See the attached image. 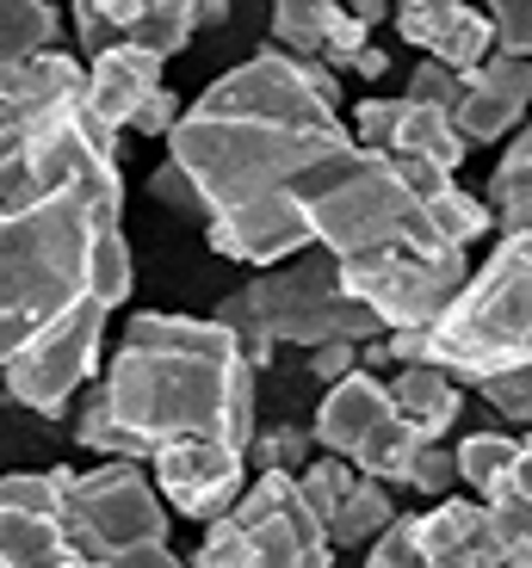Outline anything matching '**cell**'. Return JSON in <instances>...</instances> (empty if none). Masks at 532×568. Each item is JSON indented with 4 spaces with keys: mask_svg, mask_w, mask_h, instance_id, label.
Listing matches in <instances>:
<instances>
[{
    "mask_svg": "<svg viewBox=\"0 0 532 568\" xmlns=\"http://www.w3.org/2000/svg\"><path fill=\"white\" fill-rule=\"evenodd\" d=\"M390 526H397L390 488L353 476V488L341 495V507H334V519H329V544H334V550H372V544L384 538Z\"/></svg>",
    "mask_w": 532,
    "mask_h": 568,
    "instance_id": "obj_21",
    "label": "cell"
},
{
    "mask_svg": "<svg viewBox=\"0 0 532 568\" xmlns=\"http://www.w3.org/2000/svg\"><path fill=\"white\" fill-rule=\"evenodd\" d=\"M87 297H130L124 173L0 211V371Z\"/></svg>",
    "mask_w": 532,
    "mask_h": 568,
    "instance_id": "obj_3",
    "label": "cell"
},
{
    "mask_svg": "<svg viewBox=\"0 0 532 568\" xmlns=\"http://www.w3.org/2000/svg\"><path fill=\"white\" fill-rule=\"evenodd\" d=\"M180 112H187V105L173 100V87H161L155 100H149L143 112H137V124H130V130H137V136H173V124H180Z\"/></svg>",
    "mask_w": 532,
    "mask_h": 568,
    "instance_id": "obj_35",
    "label": "cell"
},
{
    "mask_svg": "<svg viewBox=\"0 0 532 568\" xmlns=\"http://www.w3.org/2000/svg\"><path fill=\"white\" fill-rule=\"evenodd\" d=\"M118 568H192V562H180V556H173L168 544H155V550H137V556H124Z\"/></svg>",
    "mask_w": 532,
    "mask_h": 568,
    "instance_id": "obj_38",
    "label": "cell"
},
{
    "mask_svg": "<svg viewBox=\"0 0 532 568\" xmlns=\"http://www.w3.org/2000/svg\"><path fill=\"white\" fill-rule=\"evenodd\" d=\"M118 7V38L149 57H180L199 26H223V7H192V0H112Z\"/></svg>",
    "mask_w": 532,
    "mask_h": 568,
    "instance_id": "obj_19",
    "label": "cell"
},
{
    "mask_svg": "<svg viewBox=\"0 0 532 568\" xmlns=\"http://www.w3.org/2000/svg\"><path fill=\"white\" fill-rule=\"evenodd\" d=\"M384 389H390V408L403 414L409 433H415L421 445H440L464 414L459 384H452L446 371H433V365H403L397 377H384Z\"/></svg>",
    "mask_w": 532,
    "mask_h": 568,
    "instance_id": "obj_20",
    "label": "cell"
},
{
    "mask_svg": "<svg viewBox=\"0 0 532 568\" xmlns=\"http://www.w3.org/2000/svg\"><path fill=\"white\" fill-rule=\"evenodd\" d=\"M317 445L329 457H341L353 476H365V483H403L415 476V457H421V439L409 433V420L397 408H390V389L378 371H353V377H341V384L322 396L317 408Z\"/></svg>",
    "mask_w": 532,
    "mask_h": 568,
    "instance_id": "obj_7",
    "label": "cell"
},
{
    "mask_svg": "<svg viewBox=\"0 0 532 568\" xmlns=\"http://www.w3.org/2000/svg\"><path fill=\"white\" fill-rule=\"evenodd\" d=\"M62 531L81 562L118 568L124 556L168 544V507L143 464H100L87 476H69L62 488Z\"/></svg>",
    "mask_w": 532,
    "mask_h": 568,
    "instance_id": "obj_6",
    "label": "cell"
},
{
    "mask_svg": "<svg viewBox=\"0 0 532 568\" xmlns=\"http://www.w3.org/2000/svg\"><path fill=\"white\" fill-rule=\"evenodd\" d=\"M483 13H490L495 57L532 62V0H495V7H483Z\"/></svg>",
    "mask_w": 532,
    "mask_h": 568,
    "instance_id": "obj_28",
    "label": "cell"
},
{
    "mask_svg": "<svg viewBox=\"0 0 532 568\" xmlns=\"http://www.w3.org/2000/svg\"><path fill=\"white\" fill-rule=\"evenodd\" d=\"M254 365L242 341L217 315H130L118 353L100 377L112 420L149 457L180 439H217L248 452L254 445Z\"/></svg>",
    "mask_w": 532,
    "mask_h": 568,
    "instance_id": "obj_2",
    "label": "cell"
},
{
    "mask_svg": "<svg viewBox=\"0 0 532 568\" xmlns=\"http://www.w3.org/2000/svg\"><path fill=\"white\" fill-rule=\"evenodd\" d=\"M353 488V469L341 464V457H317V464L298 476V495H303V507L317 513L322 526L334 519V507H341V495Z\"/></svg>",
    "mask_w": 532,
    "mask_h": 568,
    "instance_id": "obj_27",
    "label": "cell"
},
{
    "mask_svg": "<svg viewBox=\"0 0 532 568\" xmlns=\"http://www.w3.org/2000/svg\"><path fill=\"white\" fill-rule=\"evenodd\" d=\"M495 500H532V433L520 439V457H514V469H508V483H502V495ZM490 500V507H495Z\"/></svg>",
    "mask_w": 532,
    "mask_h": 568,
    "instance_id": "obj_37",
    "label": "cell"
},
{
    "mask_svg": "<svg viewBox=\"0 0 532 568\" xmlns=\"http://www.w3.org/2000/svg\"><path fill=\"white\" fill-rule=\"evenodd\" d=\"M74 469H19L0 476V568H62L74 562L62 531V488Z\"/></svg>",
    "mask_w": 532,
    "mask_h": 568,
    "instance_id": "obj_13",
    "label": "cell"
},
{
    "mask_svg": "<svg viewBox=\"0 0 532 568\" xmlns=\"http://www.w3.org/2000/svg\"><path fill=\"white\" fill-rule=\"evenodd\" d=\"M459 87H464V74L440 69V62H415V74H409V87H403V100L433 105V112L452 118V105H459Z\"/></svg>",
    "mask_w": 532,
    "mask_h": 568,
    "instance_id": "obj_31",
    "label": "cell"
},
{
    "mask_svg": "<svg viewBox=\"0 0 532 568\" xmlns=\"http://www.w3.org/2000/svg\"><path fill=\"white\" fill-rule=\"evenodd\" d=\"M483 389V402H490L502 420H520V426H532V365H520V371H502V377H490V384H476Z\"/></svg>",
    "mask_w": 532,
    "mask_h": 568,
    "instance_id": "obj_30",
    "label": "cell"
},
{
    "mask_svg": "<svg viewBox=\"0 0 532 568\" xmlns=\"http://www.w3.org/2000/svg\"><path fill=\"white\" fill-rule=\"evenodd\" d=\"M365 568H428V562H421V550H415V513H409V519L397 513V526L365 550Z\"/></svg>",
    "mask_w": 532,
    "mask_h": 568,
    "instance_id": "obj_33",
    "label": "cell"
},
{
    "mask_svg": "<svg viewBox=\"0 0 532 568\" xmlns=\"http://www.w3.org/2000/svg\"><path fill=\"white\" fill-rule=\"evenodd\" d=\"M161 87H168V62L124 43V50H112V57L87 62V112L118 136V130L137 124V112L155 100Z\"/></svg>",
    "mask_w": 532,
    "mask_h": 568,
    "instance_id": "obj_18",
    "label": "cell"
},
{
    "mask_svg": "<svg viewBox=\"0 0 532 568\" xmlns=\"http://www.w3.org/2000/svg\"><path fill=\"white\" fill-rule=\"evenodd\" d=\"M57 38H62L57 7H43V0H0V69L57 50Z\"/></svg>",
    "mask_w": 532,
    "mask_h": 568,
    "instance_id": "obj_23",
    "label": "cell"
},
{
    "mask_svg": "<svg viewBox=\"0 0 532 568\" xmlns=\"http://www.w3.org/2000/svg\"><path fill=\"white\" fill-rule=\"evenodd\" d=\"M520 136H526V142H532V124H526V130H520Z\"/></svg>",
    "mask_w": 532,
    "mask_h": 568,
    "instance_id": "obj_40",
    "label": "cell"
},
{
    "mask_svg": "<svg viewBox=\"0 0 532 568\" xmlns=\"http://www.w3.org/2000/svg\"><path fill=\"white\" fill-rule=\"evenodd\" d=\"M384 358H397V371L433 365L452 384H490L532 365V235H502L428 334H384Z\"/></svg>",
    "mask_w": 532,
    "mask_h": 568,
    "instance_id": "obj_4",
    "label": "cell"
},
{
    "mask_svg": "<svg viewBox=\"0 0 532 568\" xmlns=\"http://www.w3.org/2000/svg\"><path fill=\"white\" fill-rule=\"evenodd\" d=\"M452 457H459V483L490 507V500L502 495L514 457H520V439H514V433H464V445Z\"/></svg>",
    "mask_w": 532,
    "mask_h": 568,
    "instance_id": "obj_24",
    "label": "cell"
},
{
    "mask_svg": "<svg viewBox=\"0 0 532 568\" xmlns=\"http://www.w3.org/2000/svg\"><path fill=\"white\" fill-rule=\"evenodd\" d=\"M149 483H155L161 507H173L180 519L217 526L223 513H235V500L248 495V452L217 439H180L161 445L149 457Z\"/></svg>",
    "mask_w": 532,
    "mask_h": 568,
    "instance_id": "obj_12",
    "label": "cell"
},
{
    "mask_svg": "<svg viewBox=\"0 0 532 568\" xmlns=\"http://www.w3.org/2000/svg\"><path fill=\"white\" fill-rule=\"evenodd\" d=\"M248 464H254V476H303V469L317 464V433H303V426H273V433H254Z\"/></svg>",
    "mask_w": 532,
    "mask_h": 568,
    "instance_id": "obj_26",
    "label": "cell"
},
{
    "mask_svg": "<svg viewBox=\"0 0 532 568\" xmlns=\"http://www.w3.org/2000/svg\"><path fill=\"white\" fill-rule=\"evenodd\" d=\"M112 310L118 303L87 297L81 310H69L50 334H38L13 365L0 371L7 402H19V408H31V414H69V402L81 396V389L93 384V371H100Z\"/></svg>",
    "mask_w": 532,
    "mask_h": 568,
    "instance_id": "obj_9",
    "label": "cell"
},
{
    "mask_svg": "<svg viewBox=\"0 0 532 568\" xmlns=\"http://www.w3.org/2000/svg\"><path fill=\"white\" fill-rule=\"evenodd\" d=\"M341 291L372 315L384 334H428L471 284V254L446 260H415V254H378V260H347Z\"/></svg>",
    "mask_w": 532,
    "mask_h": 568,
    "instance_id": "obj_8",
    "label": "cell"
},
{
    "mask_svg": "<svg viewBox=\"0 0 532 568\" xmlns=\"http://www.w3.org/2000/svg\"><path fill=\"white\" fill-rule=\"evenodd\" d=\"M397 31L421 50V62H440L452 74H471L495 57L490 38V13L483 7H464V0H409L397 7Z\"/></svg>",
    "mask_w": 532,
    "mask_h": 568,
    "instance_id": "obj_15",
    "label": "cell"
},
{
    "mask_svg": "<svg viewBox=\"0 0 532 568\" xmlns=\"http://www.w3.org/2000/svg\"><path fill=\"white\" fill-rule=\"evenodd\" d=\"M347 149L341 74L279 50H254L217 74L168 136L192 216H204V242L254 272L317 247L298 211Z\"/></svg>",
    "mask_w": 532,
    "mask_h": 568,
    "instance_id": "obj_1",
    "label": "cell"
},
{
    "mask_svg": "<svg viewBox=\"0 0 532 568\" xmlns=\"http://www.w3.org/2000/svg\"><path fill=\"white\" fill-rule=\"evenodd\" d=\"M230 519L248 544V568H329L334 562L329 526L303 507L298 476H254Z\"/></svg>",
    "mask_w": 532,
    "mask_h": 568,
    "instance_id": "obj_10",
    "label": "cell"
},
{
    "mask_svg": "<svg viewBox=\"0 0 532 568\" xmlns=\"http://www.w3.org/2000/svg\"><path fill=\"white\" fill-rule=\"evenodd\" d=\"M353 142L365 149H390V155H409V161H428L440 173H459V161L471 155V142L459 136L446 112H433V105H415V100H360L353 118H347Z\"/></svg>",
    "mask_w": 532,
    "mask_h": 568,
    "instance_id": "obj_14",
    "label": "cell"
},
{
    "mask_svg": "<svg viewBox=\"0 0 532 568\" xmlns=\"http://www.w3.org/2000/svg\"><path fill=\"white\" fill-rule=\"evenodd\" d=\"M310 371H317V384H341V377H353L360 371V353L353 346H322V353H310Z\"/></svg>",
    "mask_w": 532,
    "mask_h": 568,
    "instance_id": "obj_36",
    "label": "cell"
},
{
    "mask_svg": "<svg viewBox=\"0 0 532 568\" xmlns=\"http://www.w3.org/2000/svg\"><path fill=\"white\" fill-rule=\"evenodd\" d=\"M490 216L502 235H532V142L514 136L490 173Z\"/></svg>",
    "mask_w": 532,
    "mask_h": 568,
    "instance_id": "obj_22",
    "label": "cell"
},
{
    "mask_svg": "<svg viewBox=\"0 0 532 568\" xmlns=\"http://www.w3.org/2000/svg\"><path fill=\"white\" fill-rule=\"evenodd\" d=\"M526 105H532V62L490 57L483 69L464 74L459 105H452V124H459L464 142H502L508 130L526 118Z\"/></svg>",
    "mask_w": 532,
    "mask_h": 568,
    "instance_id": "obj_16",
    "label": "cell"
},
{
    "mask_svg": "<svg viewBox=\"0 0 532 568\" xmlns=\"http://www.w3.org/2000/svg\"><path fill=\"white\" fill-rule=\"evenodd\" d=\"M217 322L242 341V358L254 365V377L273 365L279 341L322 353V346H360L372 334H384L341 291V272H334V260L322 247H310V254L285 260L273 272H254L242 291H230V297L217 303Z\"/></svg>",
    "mask_w": 532,
    "mask_h": 568,
    "instance_id": "obj_5",
    "label": "cell"
},
{
    "mask_svg": "<svg viewBox=\"0 0 532 568\" xmlns=\"http://www.w3.org/2000/svg\"><path fill=\"white\" fill-rule=\"evenodd\" d=\"M490 519H495V538H502V562L532 568V500H495Z\"/></svg>",
    "mask_w": 532,
    "mask_h": 568,
    "instance_id": "obj_29",
    "label": "cell"
},
{
    "mask_svg": "<svg viewBox=\"0 0 532 568\" xmlns=\"http://www.w3.org/2000/svg\"><path fill=\"white\" fill-rule=\"evenodd\" d=\"M74 439H81L87 452H100L106 464H149V452H143V445H137V439L124 433V426L112 420V408H106L100 384H93L81 402H74Z\"/></svg>",
    "mask_w": 532,
    "mask_h": 568,
    "instance_id": "obj_25",
    "label": "cell"
},
{
    "mask_svg": "<svg viewBox=\"0 0 532 568\" xmlns=\"http://www.w3.org/2000/svg\"><path fill=\"white\" fill-rule=\"evenodd\" d=\"M192 568H248V544H242V531H235L230 513H223L211 531H204V544H199V556H192Z\"/></svg>",
    "mask_w": 532,
    "mask_h": 568,
    "instance_id": "obj_34",
    "label": "cell"
},
{
    "mask_svg": "<svg viewBox=\"0 0 532 568\" xmlns=\"http://www.w3.org/2000/svg\"><path fill=\"white\" fill-rule=\"evenodd\" d=\"M62 568H106V562H81V556H74V562H62Z\"/></svg>",
    "mask_w": 532,
    "mask_h": 568,
    "instance_id": "obj_39",
    "label": "cell"
},
{
    "mask_svg": "<svg viewBox=\"0 0 532 568\" xmlns=\"http://www.w3.org/2000/svg\"><path fill=\"white\" fill-rule=\"evenodd\" d=\"M409 488H415V495H428V500H452V488H459V457H452L446 445H421Z\"/></svg>",
    "mask_w": 532,
    "mask_h": 568,
    "instance_id": "obj_32",
    "label": "cell"
},
{
    "mask_svg": "<svg viewBox=\"0 0 532 568\" xmlns=\"http://www.w3.org/2000/svg\"><path fill=\"white\" fill-rule=\"evenodd\" d=\"M415 550L428 568H508L483 500H433V513L415 519Z\"/></svg>",
    "mask_w": 532,
    "mask_h": 568,
    "instance_id": "obj_17",
    "label": "cell"
},
{
    "mask_svg": "<svg viewBox=\"0 0 532 568\" xmlns=\"http://www.w3.org/2000/svg\"><path fill=\"white\" fill-rule=\"evenodd\" d=\"M384 19V7H334V0H279L273 7V50L291 62H322L334 74H384V50L365 43V31Z\"/></svg>",
    "mask_w": 532,
    "mask_h": 568,
    "instance_id": "obj_11",
    "label": "cell"
}]
</instances>
